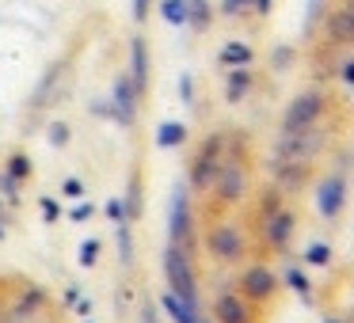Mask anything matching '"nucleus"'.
Returning <instances> with one entry per match:
<instances>
[{
	"instance_id": "nucleus-1",
	"label": "nucleus",
	"mask_w": 354,
	"mask_h": 323,
	"mask_svg": "<svg viewBox=\"0 0 354 323\" xmlns=\"http://www.w3.org/2000/svg\"><path fill=\"white\" fill-rule=\"evenodd\" d=\"M214 202H217V213L229 206H240V202L248 198V190H252V171H248V153L240 156V137L232 133L229 141V156H225L221 171H217L214 179Z\"/></svg>"
},
{
	"instance_id": "nucleus-2",
	"label": "nucleus",
	"mask_w": 354,
	"mask_h": 323,
	"mask_svg": "<svg viewBox=\"0 0 354 323\" xmlns=\"http://www.w3.org/2000/svg\"><path fill=\"white\" fill-rule=\"evenodd\" d=\"M164 282H168V293H176L179 300L187 304H198V266H194V251L187 247H176L168 244L164 247Z\"/></svg>"
},
{
	"instance_id": "nucleus-3",
	"label": "nucleus",
	"mask_w": 354,
	"mask_h": 323,
	"mask_svg": "<svg viewBox=\"0 0 354 323\" xmlns=\"http://www.w3.org/2000/svg\"><path fill=\"white\" fill-rule=\"evenodd\" d=\"M206 255L209 259H217V262H225V266H236V262H244L248 259V251H252V244H248V232H244V224H236V221H214L206 228Z\"/></svg>"
},
{
	"instance_id": "nucleus-4",
	"label": "nucleus",
	"mask_w": 354,
	"mask_h": 323,
	"mask_svg": "<svg viewBox=\"0 0 354 323\" xmlns=\"http://www.w3.org/2000/svg\"><path fill=\"white\" fill-rule=\"evenodd\" d=\"M229 141H232L229 130H217V133H209V137L202 141V148L194 153V160H191V190L206 194L209 186H214L217 171H221L225 156H229Z\"/></svg>"
},
{
	"instance_id": "nucleus-5",
	"label": "nucleus",
	"mask_w": 354,
	"mask_h": 323,
	"mask_svg": "<svg viewBox=\"0 0 354 323\" xmlns=\"http://www.w3.org/2000/svg\"><path fill=\"white\" fill-rule=\"evenodd\" d=\"M50 312V297L42 285L16 277V293L4 297V323H42Z\"/></svg>"
},
{
	"instance_id": "nucleus-6",
	"label": "nucleus",
	"mask_w": 354,
	"mask_h": 323,
	"mask_svg": "<svg viewBox=\"0 0 354 323\" xmlns=\"http://www.w3.org/2000/svg\"><path fill=\"white\" fill-rule=\"evenodd\" d=\"M236 293L248 300V304H255V308H267L270 300L278 297V285H282V277L274 274V266L270 262H263V259H255V262H248L244 270L236 274Z\"/></svg>"
},
{
	"instance_id": "nucleus-7",
	"label": "nucleus",
	"mask_w": 354,
	"mask_h": 323,
	"mask_svg": "<svg viewBox=\"0 0 354 323\" xmlns=\"http://www.w3.org/2000/svg\"><path fill=\"white\" fill-rule=\"evenodd\" d=\"M324 145H328V130L316 122L301 133H278L270 156H282V160H293V164H313L324 153Z\"/></svg>"
},
{
	"instance_id": "nucleus-8",
	"label": "nucleus",
	"mask_w": 354,
	"mask_h": 323,
	"mask_svg": "<svg viewBox=\"0 0 354 323\" xmlns=\"http://www.w3.org/2000/svg\"><path fill=\"white\" fill-rule=\"evenodd\" d=\"M324 107H328V99H324V92H316V88L293 95L286 115H282V133H301V130H308V126H316L324 115Z\"/></svg>"
},
{
	"instance_id": "nucleus-9",
	"label": "nucleus",
	"mask_w": 354,
	"mask_h": 323,
	"mask_svg": "<svg viewBox=\"0 0 354 323\" xmlns=\"http://www.w3.org/2000/svg\"><path fill=\"white\" fill-rule=\"evenodd\" d=\"M297 236V213L293 209H278V213L263 217V251H274V255H286Z\"/></svg>"
},
{
	"instance_id": "nucleus-10",
	"label": "nucleus",
	"mask_w": 354,
	"mask_h": 323,
	"mask_svg": "<svg viewBox=\"0 0 354 323\" xmlns=\"http://www.w3.org/2000/svg\"><path fill=\"white\" fill-rule=\"evenodd\" d=\"M214 323H259L263 320V308L248 304L236 289H221L214 297Z\"/></svg>"
},
{
	"instance_id": "nucleus-11",
	"label": "nucleus",
	"mask_w": 354,
	"mask_h": 323,
	"mask_svg": "<svg viewBox=\"0 0 354 323\" xmlns=\"http://www.w3.org/2000/svg\"><path fill=\"white\" fill-rule=\"evenodd\" d=\"M168 244L194 251V217H191V202H187V190H183V186H176V198H171V213H168Z\"/></svg>"
},
{
	"instance_id": "nucleus-12",
	"label": "nucleus",
	"mask_w": 354,
	"mask_h": 323,
	"mask_svg": "<svg viewBox=\"0 0 354 323\" xmlns=\"http://www.w3.org/2000/svg\"><path fill=\"white\" fill-rule=\"evenodd\" d=\"M267 171L270 179H274V186L282 194H297L308 186V179H313V164H293V160H282V156H270L267 160Z\"/></svg>"
},
{
	"instance_id": "nucleus-13",
	"label": "nucleus",
	"mask_w": 354,
	"mask_h": 323,
	"mask_svg": "<svg viewBox=\"0 0 354 323\" xmlns=\"http://www.w3.org/2000/svg\"><path fill=\"white\" fill-rule=\"evenodd\" d=\"M343 206H346V179L343 175L320 179V186H316V209H320L324 221H335L343 213Z\"/></svg>"
},
{
	"instance_id": "nucleus-14",
	"label": "nucleus",
	"mask_w": 354,
	"mask_h": 323,
	"mask_svg": "<svg viewBox=\"0 0 354 323\" xmlns=\"http://www.w3.org/2000/svg\"><path fill=\"white\" fill-rule=\"evenodd\" d=\"M324 42L328 46H354V16L343 4L335 12H328V19H324Z\"/></svg>"
},
{
	"instance_id": "nucleus-15",
	"label": "nucleus",
	"mask_w": 354,
	"mask_h": 323,
	"mask_svg": "<svg viewBox=\"0 0 354 323\" xmlns=\"http://www.w3.org/2000/svg\"><path fill=\"white\" fill-rule=\"evenodd\" d=\"M115 110H118V122L122 126H133V118H138V99H133V80L130 77H118V84H115Z\"/></svg>"
},
{
	"instance_id": "nucleus-16",
	"label": "nucleus",
	"mask_w": 354,
	"mask_h": 323,
	"mask_svg": "<svg viewBox=\"0 0 354 323\" xmlns=\"http://www.w3.org/2000/svg\"><path fill=\"white\" fill-rule=\"evenodd\" d=\"M221 65L248 69V65H252V46H248V42H229V46L221 50Z\"/></svg>"
},
{
	"instance_id": "nucleus-17",
	"label": "nucleus",
	"mask_w": 354,
	"mask_h": 323,
	"mask_svg": "<svg viewBox=\"0 0 354 323\" xmlns=\"http://www.w3.org/2000/svg\"><path fill=\"white\" fill-rule=\"evenodd\" d=\"M187 141V126L183 122H164L160 133H156V145L160 148H179Z\"/></svg>"
},
{
	"instance_id": "nucleus-18",
	"label": "nucleus",
	"mask_w": 354,
	"mask_h": 323,
	"mask_svg": "<svg viewBox=\"0 0 354 323\" xmlns=\"http://www.w3.org/2000/svg\"><path fill=\"white\" fill-rule=\"evenodd\" d=\"M248 88H252V69H232V77H229V103H240L248 95Z\"/></svg>"
},
{
	"instance_id": "nucleus-19",
	"label": "nucleus",
	"mask_w": 354,
	"mask_h": 323,
	"mask_svg": "<svg viewBox=\"0 0 354 323\" xmlns=\"http://www.w3.org/2000/svg\"><path fill=\"white\" fill-rule=\"evenodd\" d=\"M160 16L168 19V23H187V19H191V0H164Z\"/></svg>"
},
{
	"instance_id": "nucleus-20",
	"label": "nucleus",
	"mask_w": 354,
	"mask_h": 323,
	"mask_svg": "<svg viewBox=\"0 0 354 323\" xmlns=\"http://www.w3.org/2000/svg\"><path fill=\"white\" fill-rule=\"evenodd\" d=\"M282 206H286V202H282V190H278L274 183L263 186V194H259V221H263V217H270V213H278Z\"/></svg>"
},
{
	"instance_id": "nucleus-21",
	"label": "nucleus",
	"mask_w": 354,
	"mask_h": 323,
	"mask_svg": "<svg viewBox=\"0 0 354 323\" xmlns=\"http://www.w3.org/2000/svg\"><path fill=\"white\" fill-rule=\"evenodd\" d=\"M282 282L290 285L293 293H301V297H313V282H308V274H305L301 266H290V270L282 274Z\"/></svg>"
},
{
	"instance_id": "nucleus-22",
	"label": "nucleus",
	"mask_w": 354,
	"mask_h": 323,
	"mask_svg": "<svg viewBox=\"0 0 354 323\" xmlns=\"http://www.w3.org/2000/svg\"><path fill=\"white\" fill-rule=\"evenodd\" d=\"M4 171H8V175L16 179V183H27V179H31V160H27L24 153H16V156H8Z\"/></svg>"
},
{
	"instance_id": "nucleus-23",
	"label": "nucleus",
	"mask_w": 354,
	"mask_h": 323,
	"mask_svg": "<svg viewBox=\"0 0 354 323\" xmlns=\"http://www.w3.org/2000/svg\"><path fill=\"white\" fill-rule=\"evenodd\" d=\"M118 259H122V266H133V236H130V224H118Z\"/></svg>"
},
{
	"instance_id": "nucleus-24",
	"label": "nucleus",
	"mask_w": 354,
	"mask_h": 323,
	"mask_svg": "<svg viewBox=\"0 0 354 323\" xmlns=\"http://www.w3.org/2000/svg\"><path fill=\"white\" fill-rule=\"evenodd\" d=\"M331 262V247L328 244H308L305 247V266H328Z\"/></svg>"
},
{
	"instance_id": "nucleus-25",
	"label": "nucleus",
	"mask_w": 354,
	"mask_h": 323,
	"mask_svg": "<svg viewBox=\"0 0 354 323\" xmlns=\"http://www.w3.org/2000/svg\"><path fill=\"white\" fill-rule=\"evenodd\" d=\"M133 84L145 88V42L133 39Z\"/></svg>"
},
{
	"instance_id": "nucleus-26",
	"label": "nucleus",
	"mask_w": 354,
	"mask_h": 323,
	"mask_svg": "<svg viewBox=\"0 0 354 323\" xmlns=\"http://www.w3.org/2000/svg\"><path fill=\"white\" fill-rule=\"evenodd\" d=\"M100 251H103V244L100 239H84V244H80V266H95V262H100Z\"/></svg>"
},
{
	"instance_id": "nucleus-27",
	"label": "nucleus",
	"mask_w": 354,
	"mask_h": 323,
	"mask_svg": "<svg viewBox=\"0 0 354 323\" xmlns=\"http://www.w3.org/2000/svg\"><path fill=\"white\" fill-rule=\"evenodd\" d=\"M19 186H24V183H16V179L8 175V171H0V198L16 202V198H19Z\"/></svg>"
},
{
	"instance_id": "nucleus-28",
	"label": "nucleus",
	"mask_w": 354,
	"mask_h": 323,
	"mask_svg": "<svg viewBox=\"0 0 354 323\" xmlns=\"http://www.w3.org/2000/svg\"><path fill=\"white\" fill-rule=\"evenodd\" d=\"M107 217H111L115 224H130V221H126V206H122V198H111V202H107Z\"/></svg>"
},
{
	"instance_id": "nucleus-29",
	"label": "nucleus",
	"mask_w": 354,
	"mask_h": 323,
	"mask_svg": "<svg viewBox=\"0 0 354 323\" xmlns=\"http://www.w3.org/2000/svg\"><path fill=\"white\" fill-rule=\"evenodd\" d=\"M88 217H95V206H92V202H80V206H77V209H73V213H69V221L84 224Z\"/></svg>"
},
{
	"instance_id": "nucleus-30",
	"label": "nucleus",
	"mask_w": 354,
	"mask_h": 323,
	"mask_svg": "<svg viewBox=\"0 0 354 323\" xmlns=\"http://www.w3.org/2000/svg\"><path fill=\"white\" fill-rule=\"evenodd\" d=\"M62 194H65V198H84V183H80V179H65Z\"/></svg>"
},
{
	"instance_id": "nucleus-31",
	"label": "nucleus",
	"mask_w": 354,
	"mask_h": 323,
	"mask_svg": "<svg viewBox=\"0 0 354 323\" xmlns=\"http://www.w3.org/2000/svg\"><path fill=\"white\" fill-rule=\"evenodd\" d=\"M42 217H46V221H62V206H57L54 198H42Z\"/></svg>"
},
{
	"instance_id": "nucleus-32",
	"label": "nucleus",
	"mask_w": 354,
	"mask_h": 323,
	"mask_svg": "<svg viewBox=\"0 0 354 323\" xmlns=\"http://www.w3.org/2000/svg\"><path fill=\"white\" fill-rule=\"evenodd\" d=\"M339 80H346V84H354V61H346L343 69H339Z\"/></svg>"
},
{
	"instance_id": "nucleus-33",
	"label": "nucleus",
	"mask_w": 354,
	"mask_h": 323,
	"mask_svg": "<svg viewBox=\"0 0 354 323\" xmlns=\"http://www.w3.org/2000/svg\"><path fill=\"white\" fill-rule=\"evenodd\" d=\"M240 4H248V0H225V16H236Z\"/></svg>"
},
{
	"instance_id": "nucleus-34",
	"label": "nucleus",
	"mask_w": 354,
	"mask_h": 323,
	"mask_svg": "<svg viewBox=\"0 0 354 323\" xmlns=\"http://www.w3.org/2000/svg\"><path fill=\"white\" fill-rule=\"evenodd\" d=\"M77 300H80V289H77V285H69V289H65V304H77Z\"/></svg>"
},
{
	"instance_id": "nucleus-35",
	"label": "nucleus",
	"mask_w": 354,
	"mask_h": 323,
	"mask_svg": "<svg viewBox=\"0 0 354 323\" xmlns=\"http://www.w3.org/2000/svg\"><path fill=\"white\" fill-rule=\"evenodd\" d=\"M77 315H92V300H77Z\"/></svg>"
},
{
	"instance_id": "nucleus-36",
	"label": "nucleus",
	"mask_w": 354,
	"mask_h": 323,
	"mask_svg": "<svg viewBox=\"0 0 354 323\" xmlns=\"http://www.w3.org/2000/svg\"><path fill=\"white\" fill-rule=\"evenodd\" d=\"M133 4H138V19H145L149 16V0H133Z\"/></svg>"
},
{
	"instance_id": "nucleus-37",
	"label": "nucleus",
	"mask_w": 354,
	"mask_h": 323,
	"mask_svg": "<svg viewBox=\"0 0 354 323\" xmlns=\"http://www.w3.org/2000/svg\"><path fill=\"white\" fill-rule=\"evenodd\" d=\"M255 8H259V12H270V0H255Z\"/></svg>"
},
{
	"instance_id": "nucleus-38",
	"label": "nucleus",
	"mask_w": 354,
	"mask_h": 323,
	"mask_svg": "<svg viewBox=\"0 0 354 323\" xmlns=\"http://www.w3.org/2000/svg\"><path fill=\"white\" fill-rule=\"evenodd\" d=\"M343 8H346V12H351V16H354V0H343Z\"/></svg>"
},
{
	"instance_id": "nucleus-39",
	"label": "nucleus",
	"mask_w": 354,
	"mask_h": 323,
	"mask_svg": "<svg viewBox=\"0 0 354 323\" xmlns=\"http://www.w3.org/2000/svg\"><path fill=\"white\" fill-rule=\"evenodd\" d=\"M324 323H346V320H339V315H328V320H324Z\"/></svg>"
},
{
	"instance_id": "nucleus-40",
	"label": "nucleus",
	"mask_w": 354,
	"mask_h": 323,
	"mask_svg": "<svg viewBox=\"0 0 354 323\" xmlns=\"http://www.w3.org/2000/svg\"><path fill=\"white\" fill-rule=\"evenodd\" d=\"M0 323H4V297H0Z\"/></svg>"
},
{
	"instance_id": "nucleus-41",
	"label": "nucleus",
	"mask_w": 354,
	"mask_h": 323,
	"mask_svg": "<svg viewBox=\"0 0 354 323\" xmlns=\"http://www.w3.org/2000/svg\"><path fill=\"white\" fill-rule=\"evenodd\" d=\"M0 213H4V198H0Z\"/></svg>"
},
{
	"instance_id": "nucleus-42",
	"label": "nucleus",
	"mask_w": 354,
	"mask_h": 323,
	"mask_svg": "<svg viewBox=\"0 0 354 323\" xmlns=\"http://www.w3.org/2000/svg\"><path fill=\"white\" fill-rule=\"evenodd\" d=\"M42 323H54V320H42Z\"/></svg>"
},
{
	"instance_id": "nucleus-43",
	"label": "nucleus",
	"mask_w": 354,
	"mask_h": 323,
	"mask_svg": "<svg viewBox=\"0 0 354 323\" xmlns=\"http://www.w3.org/2000/svg\"><path fill=\"white\" fill-rule=\"evenodd\" d=\"M88 323H95V320H88Z\"/></svg>"
}]
</instances>
